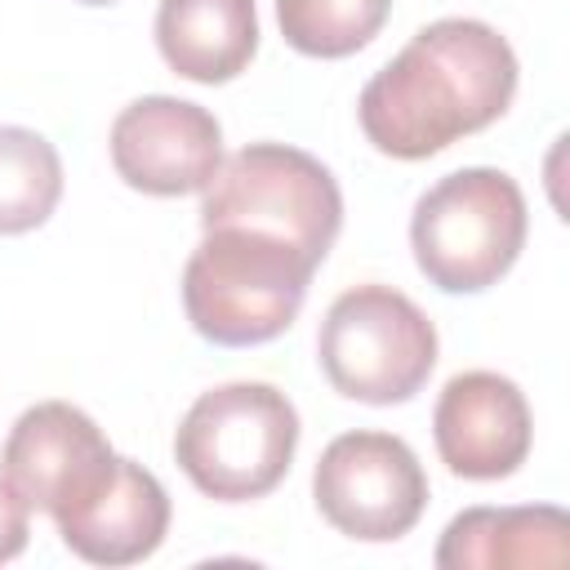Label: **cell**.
Instances as JSON below:
<instances>
[{
	"instance_id": "6da1fadb",
	"label": "cell",
	"mask_w": 570,
	"mask_h": 570,
	"mask_svg": "<svg viewBox=\"0 0 570 570\" xmlns=\"http://www.w3.org/2000/svg\"><path fill=\"white\" fill-rule=\"evenodd\" d=\"M517 53L481 18H436L379 67L356 102L365 138L396 160H428L494 125L517 94Z\"/></svg>"
},
{
	"instance_id": "7a4b0ae2",
	"label": "cell",
	"mask_w": 570,
	"mask_h": 570,
	"mask_svg": "<svg viewBox=\"0 0 570 570\" xmlns=\"http://www.w3.org/2000/svg\"><path fill=\"white\" fill-rule=\"evenodd\" d=\"M312 272L316 263L272 232L205 227L183 267V307L200 338L258 347L294 325Z\"/></svg>"
},
{
	"instance_id": "3957f363",
	"label": "cell",
	"mask_w": 570,
	"mask_h": 570,
	"mask_svg": "<svg viewBox=\"0 0 570 570\" xmlns=\"http://www.w3.org/2000/svg\"><path fill=\"white\" fill-rule=\"evenodd\" d=\"M298 450V410L272 383H223L191 401L174 432L187 481L218 503L272 494Z\"/></svg>"
},
{
	"instance_id": "277c9868",
	"label": "cell",
	"mask_w": 570,
	"mask_h": 570,
	"mask_svg": "<svg viewBox=\"0 0 570 570\" xmlns=\"http://www.w3.org/2000/svg\"><path fill=\"white\" fill-rule=\"evenodd\" d=\"M419 272L445 294H481L517 263L525 245V196L517 178L490 165L454 169L432 183L410 218Z\"/></svg>"
},
{
	"instance_id": "5b68a950",
	"label": "cell",
	"mask_w": 570,
	"mask_h": 570,
	"mask_svg": "<svg viewBox=\"0 0 570 570\" xmlns=\"http://www.w3.org/2000/svg\"><path fill=\"white\" fill-rule=\"evenodd\" d=\"M200 227L272 232L321 267L343 227V191L316 156L285 142H249L205 183Z\"/></svg>"
},
{
	"instance_id": "8992f818",
	"label": "cell",
	"mask_w": 570,
	"mask_h": 570,
	"mask_svg": "<svg viewBox=\"0 0 570 570\" xmlns=\"http://www.w3.org/2000/svg\"><path fill=\"white\" fill-rule=\"evenodd\" d=\"M316 356L334 392L365 405L410 401L436 365V325L392 285L343 289L316 334Z\"/></svg>"
},
{
	"instance_id": "52a82bcc",
	"label": "cell",
	"mask_w": 570,
	"mask_h": 570,
	"mask_svg": "<svg viewBox=\"0 0 570 570\" xmlns=\"http://www.w3.org/2000/svg\"><path fill=\"white\" fill-rule=\"evenodd\" d=\"M312 499L338 534L392 543L419 525L428 508V472L392 432H343L316 459Z\"/></svg>"
},
{
	"instance_id": "ba28073f",
	"label": "cell",
	"mask_w": 570,
	"mask_h": 570,
	"mask_svg": "<svg viewBox=\"0 0 570 570\" xmlns=\"http://www.w3.org/2000/svg\"><path fill=\"white\" fill-rule=\"evenodd\" d=\"M111 468V441L85 410L67 401H40L22 410L0 450V476L27 508L49 512L53 521L94 499Z\"/></svg>"
},
{
	"instance_id": "9c48e42d",
	"label": "cell",
	"mask_w": 570,
	"mask_h": 570,
	"mask_svg": "<svg viewBox=\"0 0 570 570\" xmlns=\"http://www.w3.org/2000/svg\"><path fill=\"white\" fill-rule=\"evenodd\" d=\"M111 165L116 174L147 196H187L205 191L223 165V129L214 111L187 98L147 94L111 120Z\"/></svg>"
},
{
	"instance_id": "30bf717a",
	"label": "cell",
	"mask_w": 570,
	"mask_h": 570,
	"mask_svg": "<svg viewBox=\"0 0 570 570\" xmlns=\"http://www.w3.org/2000/svg\"><path fill=\"white\" fill-rule=\"evenodd\" d=\"M436 454L454 476L468 481H499L512 476L534 441L525 392L494 370L454 374L432 410Z\"/></svg>"
},
{
	"instance_id": "8fae6325",
	"label": "cell",
	"mask_w": 570,
	"mask_h": 570,
	"mask_svg": "<svg viewBox=\"0 0 570 570\" xmlns=\"http://www.w3.org/2000/svg\"><path fill=\"white\" fill-rule=\"evenodd\" d=\"M62 543L89 566H134L165 543L169 530V494L165 485L134 459L116 454L111 476L94 499L53 521Z\"/></svg>"
},
{
	"instance_id": "7c38bea8",
	"label": "cell",
	"mask_w": 570,
	"mask_h": 570,
	"mask_svg": "<svg viewBox=\"0 0 570 570\" xmlns=\"http://www.w3.org/2000/svg\"><path fill=\"white\" fill-rule=\"evenodd\" d=\"M432 561L441 570L566 566L570 561V517L552 503L468 508L445 525Z\"/></svg>"
},
{
	"instance_id": "4fadbf2b",
	"label": "cell",
	"mask_w": 570,
	"mask_h": 570,
	"mask_svg": "<svg viewBox=\"0 0 570 570\" xmlns=\"http://www.w3.org/2000/svg\"><path fill=\"white\" fill-rule=\"evenodd\" d=\"M156 49L183 80H236L258 53L254 0H160Z\"/></svg>"
},
{
	"instance_id": "5bb4252c",
	"label": "cell",
	"mask_w": 570,
	"mask_h": 570,
	"mask_svg": "<svg viewBox=\"0 0 570 570\" xmlns=\"http://www.w3.org/2000/svg\"><path fill=\"white\" fill-rule=\"evenodd\" d=\"M62 196V160L53 142L22 125H0V236L40 227Z\"/></svg>"
},
{
	"instance_id": "9a60e30c",
	"label": "cell",
	"mask_w": 570,
	"mask_h": 570,
	"mask_svg": "<svg viewBox=\"0 0 570 570\" xmlns=\"http://www.w3.org/2000/svg\"><path fill=\"white\" fill-rule=\"evenodd\" d=\"M392 13V0H276L289 49L307 58H347L365 49Z\"/></svg>"
},
{
	"instance_id": "2e32d148",
	"label": "cell",
	"mask_w": 570,
	"mask_h": 570,
	"mask_svg": "<svg viewBox=\"0 0 570 570\" xmlns=\"http://www.w3.org/2000/svg\"><path fill=\"white\" fill-rule=\"evenodd\" d=\"M27 503L13 494V485L0 476V566L4 561H13L22 548H27V539H31V521H27Z\"/></svg>"
},
{
	"instance_id": "e0dca14e",
	"label": "cell",
	"mask_w": 570,
	"mask_h": 570,
	"mask_svg": "<svg viewBox=\"0 0 570 570\" xmlns=\"http://www.w3.org/2000/svg\"><path fill=\"white\" fill-rule=\"evenodd\" d=\"M80 4H116V0H80Z\"/></svg>"
}]
</instances>
